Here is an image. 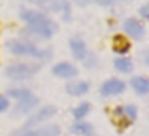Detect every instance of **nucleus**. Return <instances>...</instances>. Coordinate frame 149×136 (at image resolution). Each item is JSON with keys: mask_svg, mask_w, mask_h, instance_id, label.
I'll use <instances>...</instances> for the list:
<instances>
[{"mask_svg": "<svg viewBox=\"0 0 149 136\" xmlns=\"http://www.w3.org/2000/svg\"><path fill=\"white\" fill-rule=\"evenodd\" d=\"M36 104H38V98L34 95H29V96H25V98H21V102L13 108V114L15 115H25V114H29Z\"/></svg>", "mask_w": 149, "mask_h": 136, "instance_id": "obj_8", "label": "nucleus"}, {"mask_svg": "<svg viewBox=\"0 0 149 136\" xmlns=\"http://www.w3.org/2000/svg\"><path fill=\"white\" fill-rule=\"evenodd\" d=\"M89 110H91L89 102H83V104H79L77 108H74V117H76V119H81V117H85V115L89 114Z\"/></svg>", "mask_w": 149, "mask_h": 136, "instance_id": "obj_15", "label": "nucleus"}, {"mask_svg": "<svg viewBox=\"0 0 149 136\" xmlns=\"http://www.w3.org/2000/svg\"><path fill=\"white\" fill-rule=\"evenodd\" d=\"M21 19L29 23L30 30L34 34H38L40 38H51L58 30V25L55 21H51L47 15H44L42 11L34 10H21Z\"/></svg>", "mask_w": 149, "mask_h": 136, "instance_id": "obj_1", "label": "nucleus"}, {"mask_svg": "<svg viewBox=\"0 0 149 136\" xmlns=\"http://www.w3.org/2000/svg\"><path fill=\"white\" fill-rule=\"evenodd\" d=\"M38 6L45 11H53V13H62V17L68 21L70 19V2L68 0H38Z\"/></svg>", "mask_w": 149, "mask_h": 136, "instance_id": "obj_4", "label": "nucleus"}, {"mask_svg": "<svg viewBox=\"0 0 149 136\" xmlns=\"http://www.w3.org/2000/svg\"><path fill=\"white\" fill-rule=\"evenodd\" d=\"M115 68L119 70V72L128 74V72H132V61L127 59V57H119V59L115 61Z\"/></svg>", "mask_w": 149, "mask_h": 136, "instance_id": "obj_14", "label": "nucleus"}, {"mask_svg": "<svg viewBox=\"0 0 149 136\" xmlns=\"http://www.w3.org/2000/svg\"><path fill=\"white\" fill-rule=\"evenodd\" d=\"M130 49V42L125 36H115L113 38V51L115 53H127Z\"/></svg>", "mask_w": 149, "mask_h": 136, "instance_id": "obj_13", "label": "nucleus"}, {"mask_svg": "<svg viewBox=\"0 0 149 136\" xmlns=\"http://www.w3.org/2000/svg\"><path fill=\"white\" fill-rule=\"evenodd\" d=\"M55 114H57V108H55V106H44L40 112H36V114H34L32 117L26 121V129H29V127H32V125H36V123L45 121V119H49L51 115H55Z\"/></svg>", "mask_w": 149, "mask_h": 136, "instance_id": "obj_6", "label": "nucleus"}, {"mask_svg": "<svg viewBox=\"0 0 149 136\" xmlns=\"http://www.w3.org/2000/svg\"><path fill=\"white\" fill-rule=\"evenodd\" d=\"M125 91V83L121 80H108L104 85L100 87V93L106 96H111V95H119V93Z\"/></svg>", "mask_w": 149, "mask_h": 136, "instance_id": "obj_7", "label": "nucleus"}, {"mask_svg": "<svg viewBox=\"0 0 149 136\" xmlns=\"http://www.w3.org/2000/svg\"><path fill=\"white\" fill-rule=\"evenodd\" d=\"M125 30H127V34L132 36L134 40H142L143 34H146V29H143V25L138 19H127V21H125Z\"/></svg>", "mask_w": 149, "mask_h": 136, "instance_id": "obj_5", "label": "nucleus"}, {"mask_svg": "<svg viewBox=\"0 0 149 136\" xmlns=\"http://www.w3.org/2000/svg\"><path fill=\"white\" fill-rule=\"evenodd\" d=\"M76 4H79V6H85V4H89V0H74Z\"/></svg>", "mask_w": 149, "mask_h": 136, "instance_id": "obj_25", "label": "nucleus"}, {"mask_svg": "<svg viewBox=\"0 0 149 136\" xmlns=\"http://www.w3.org/2000/svg\"><path fill=\"white\" fill-rule=\"evenodd\" d=\"M140 13H142V17H149V8H147V6H143L142 10H140Z\"/></svg>", "mask_w": 149, "mask_h": 136, "instance_id": "obj_23", "label": "nucleus"}, {"mask_svg": "<svg viewBox=\"0 0 149 136\" xmlns=\"http://www.w3.org/2000/svg\"><path fill=\"white\" fill-rule=\"evenodd\" d=\"M123 114H127L128 119H136V115H138V110H136L134 106H127V108H123Z\"/></svg>", "mask_w": 149, "mask_h": 136, "instance_id": "obj_20", "label": "nucleus"}, {"mask_svg": "<svg viewBox=\"0 0 149 136\" xmlns=\"http://www.w3.org/2000/svg\"><path fill=\"white\" fill-rule=\"evenodd\" d=\"M98 4H104V6H108V4H111V2H115V0H96Z\"/></svg>", "mask_w": 149, "mask_h": 136, "instance_id": "obj_24", "label": "nucleus"}, {"mask_svg": "<svg viewBox=\"0 0 149 136\" xmlns=\"http://www.w3.org/2000/svg\"><path fill=\"white\" fill-rule=\"evenodd\" d=\"M8 110V98L0 95V112H6Z\"/></svg>", "mask_w": 149, "mask_h": 136, "instance_id": "obj_21", "label": "nucleus"}, {"mask_svg": "<svg viewBox=\"0 0 149 136\" xmlns=\"http://www.w3.org/2000/svg\"><path fill=\"white\" fill-rule=\"evenodd\" d=\"M53 74L58 76V77H74L77 74V70H76L74 64H70V63H58V64L53 66Z\"/></svg>", "mask_w": 149, "mask_h": 136, "instance_id": "obj_9", "label": "nucleus"}, {"mask_svg": "<svg viewBox=\"0 0 149 136\" xmlns=\"http://www.w3.org/2000/svg\"><path fill=\"white\" fill-rule=\"evenodd\" d=\"M72 130H74V134H89L91 133V125L89 123H76Z\"/></svg>", "mask_w": 149, "mask_h": 136, "instance_id": "obj_18", "label": "nucleus"}, {"mask_svg": "<svg viewBox=\"0 0 149 136\" xmlns=\"http://www.w3.org/2000/svg\"><path fill=\"white\" fill-rule=\"evenodd\" d=\"M70 49H72L74 57L79 59V61H83L87 57V45H85L83 40H72L70 42Z\"/></svg>", "mask_w": 149, "mask_h": 136, "instance_id": "obj_10", "label": "nucleus"}, {"mask_svg": "<svg viewBox=\"0 0 149 136\" xmlns=\"http://www.w3.org/2000/svg\"><path fill=\"white\" fill-rule=\"evenodd\" d=\"M30 95V91L29 89H10L8 91V96H13V98H25V96H29Z\"/></svg>", "mask_w": 149, "mask_h": 136, "instance_id": "obj_17", "label": "nucleus"}, {"mask_svg": "<svg viewBox=\"0 0 149 136\" xmlns=\"http://www.w3.org/2000/svg\"><path fill=\"white\" fill-rule=\"evenodd\" d=\"M130 85L134 87L136 93H140V95H146V93H149V81H147V77L136 76V77H132Z\"/></svg>", "mask_w": 149, "mask_h": 136, "instance_id": "obj_12", "label": "nucleus"}, {"mask_svg": "<svg viewBox=\"0 0 149 136\" xmlns=\"http://www.w3.org/2000/svg\"><path fill=\"white\" fill-rule=\"evenodd\" d=\"M8 51H11L13 55H26V57H38V59H47L51 55V51H40V49H36V45L30 44V42H8L6 44Z\"/></svg>", "mask_w": 149, "mask_h": 136, "instance_id": "obj_2", "label": "nucleus"}, {"mask_svg": "<svg viewBox=\"0 0 149 136\" xmlns=\"http://www.w3.org/2000/svg\"><path fill=\"white\" fill-rule=\"evenodd\" d=\"M38 133H40V136H58L61 134V129H58L57 125H49V127H45V129H40Z\"/></svg>", "mask_w": 149, "mask_h": 136, "instance_id": "obj_16", "label": "nucleus"}, {"mask_svg": "<svg viewBox=\"0 0 149 136\" xmlns=\"http://www.w3.org/2000/svg\"><path fill=\"white\" fill-rule=\"evenodd\" d=\"M95 64H96V61H95V57H93V55L85 61V66H95Z\"/></svg>", "mask_w": 149, "mask_h": 136, "instance_id": "obj_22", "label": "nucleus"}, {"mask_svg": "<svg viewBox=\"0 0 149 136\" xmlns=\"http://www.w3.org/2000/svg\"><path fill=\"white\" fill-rule=\"evenodd\" d=\"M66 91H68L70 95H74V96H81V95H85V93L89 91V83L87 81H76V83L66 85Z\"/></svg>", "mask_w": 149, "mask_h": 136, "instance_id": "obj_11", "label": "nucleus"}, {"mask_svg": "<svg viewBox=\"0 0 149 136\" xmlns=\"http://www.w3.org/2000/svg\"><path fill=\"white\" fill-rule=\"evenodd\" d=\"M30 2H38V0H30Z\"/></svg>", "mask_w": 149, "mask_h": 136, "instance_id": "obj_26", "label": "nucleus"}, {"mask_svg": "<svg viewBox=\"0 0 149 136\" xmlns=\"http://www.w3.org/2000/svg\"><path fill=\"white\" fill-rule=\"evenodd\" d=\"M10 136H40V133H38V130L25 129V130H17V133H13V134H10Z\"/></svg>", "mask_w": 149, "mask_h": 136, "instance_id": "obj_19", "label": "nucleus"}, {"mask_svg": "<svg viewBox=\"0 0 149 136\" xmlns=\"http://www.w3.org/2000/svg\"><path fill=\"white\" fill-rule=\"evenodd\" d=\"M40 70V64H26V63H19V64H11L6 68V76L13 77V80H26L32 74H36Z\"/></svg>", "mask_w": 149, "mask_h": 136, "instance_id": "obj_3", "label": "nucleus"}]
</instances>
